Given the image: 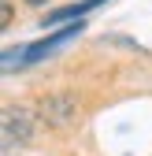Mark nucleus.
<instances>
[{
  "mask_svg": "<svg viewBox=\"0 0 152 156\" xmlns=\"http://www.w3.org/2000/svg\"><path fill=\"white\" fill-rule=\"evenodd\" d=\"M100 4H104V0H78V4H63V8L48 11V15L41 19V26L52 30V26H63V23H82V15L93 11V8H100Z\"/></svg>",
  "mask_w": 152,
  "mask_h": 156,
  "instance_id": "f257e3e1",
  "label": "nucleus"
},
{
  "mask_svg": "<svg viewBox=\"0 0 152 156\" xmlns=\"http://www.w3.org/2000/svg\"><path fill=\"white\" fill-rule=\"evenodd\" d=\"M30 115L19 112V108H8L4 112V145H26L30 141Z\"/></svg>",
  "mask_w": 152,
  "mask_h": 156,
  "instance_id": "f03ea898",
  "label": "nucleus"
},
{
  "mask_svg": "<svg viewBox=\"0 0 152 156\" xmlns=\"http://www.w3.org/2000/svg\"><path fill=\"white\" fill-rule=\"evenodd\" d=\"M41 112H45V119H48V123H56V126H63V123L71 119V112H74V104L67 101V97H48V101L41 104Z\"/></svg>",
  "mask_w": 152,
  "mask_h": 156,
  "instance_id": "7ed1b4c3",
  "label": "nucleus"
},
{
  "mask_svg": "<svg viewBox=\"0 0 152 156\" xmlns=\"http://www.w3.org/2000/svg\"><path fill=\"white\" fill-rule=\"evenodd\" d=\"M26 4H30V8H41V4H45V0H26Z\"/></svg>",
  "mask_w": 152,
  "mask_h": 156,
  "instance_id": "20e7f679",
  "label": "nucleus"
}]
</instances>
